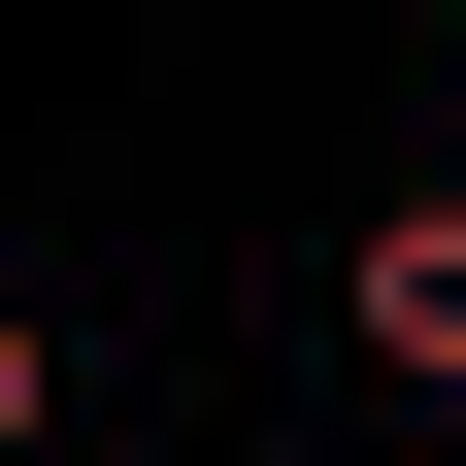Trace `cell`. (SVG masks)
Here are the masks:
<instances>
[{
	"label": "cell",
	"mask_w": 466,
	"mask_h": 466,
	"mask_svg": "<svg viewBox=\"0 0 466 466\" xmlns=\"http://www.w3.org/2000/svg\"><path fill=\"white\" fill-rule=\"evenodd\" d=\"M34 433H67V333H34V300H0V466H34Z\"/></svg>",
	"instance_id": "6da1fadb"
}]
</instances>
